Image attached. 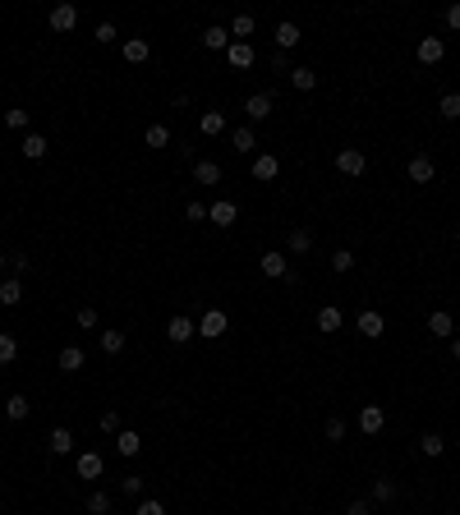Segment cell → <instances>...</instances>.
I'll return each instance as SVG.
<instances>
[{
  "instance_id": "ba28073f",
  "label": "cell",
  "mask_w": 460,
  "mask_h": 515,
  "mask_svg": "<svg viewBox=\"0 0 460 515\" xmlns=\"http://www.w3.org/2000/svg\"><path fill=\"white\" fill-rule=\"evenodd\" d=\"M415 55H419V65H438L442 55H447V42H442V37H419Z\"/></svg>"
},
{
  "instance_id": "ee69618b",
  "label": "cell",
  "mask_w": 460,
  "mask_h": 515,
  "mask_svg": "<svg viewBox=\"0 0 460 515\" xmlns=\"http://www.w3.org/2000/svg\"><path fill=\"white\" fill-rule=\"evenodd\" d=\"M5 124L10 129H28V110H5Z\"/></svg>"
},
{
  "instance_id": "f907efd6",
  "label": "cell",
  "mask_w": 460,
  "mask_h": 515,
  "mask_svg": "<svg viewBox=\"0 0 460 515\" xmlns=\"http://www.w3.org/2000/svg\"><path fill=\"white\" fill-rule=\"evenodd\" d=\"M10 267H14V272H28V267H33V258H28V253H14Z\"/></svg>"
},
{
  "instance_id": "4dcf8cb0",
  "label": "cell",
  "mask_w": 460,
  "mask_h": 515,
  "mask_svg": "<svg viewBox=\"0 0 460 515\" xmlns=\"http://www.w3.org/2000/svg\"><path fill=\"white\" fill-rule=\"evenodd\" d=\"M318 331H340V308L336 304L318 308Z\"/></svg>"
},
{
  "instance_id": "6da1fadb",
  "label": "cell",
  "mask_w": 460,
  "mask_h": 515,
  "mask_svg": "<svg viewBox=\"0 0 460 515\" xmlns=\"http://www.w3.org/2000/svg\"><path fill=\"white\" fill-rule=\"evenodd\" d=\"M226 331H230V318L221 313V308H208V313L198 318V336H203V340H221Z\"/></svg>"
},
{
  "instance_id": "9c48e42d",
  "label": "cell",
  "mask_w": 460,
  "mask_h": 515,
  "mask_svg": "<svg viewBox=\"0 0 460 515\" xmlns=\"http://www.w3.org/2000/svg\"><path fill=\"white\" fill-rule=\"evenodd\" d=\"M359 428L368 433V437H378V433L387 428V409H382V405H364V409H359Z\"/></svg>"
},
{
  "instance_id": "f5cc1de1",
  "label": "cell",
  "mask_w": 460,
  "mask_h": 515,
  "mask_svg": "<svg viewBox=\"0 0 460 515\" xmlns=\"http://www.w3.org/2000/svg\"><path fill=\"white\" fill-rule=\"evenodd\" d=\"M451 354H456V363H460V336H451Z\"/></svg>"
},
{
  "instance_id": "484cf974",
  "label": "cell",
  "mask_w": 460,
  "mask_h": 515,
  "mask_svg": "<svg viewBox=\"0 0 460 515\" xmlns=\"http://www.w3.org/2000/svg\"><path fill=\"white\" fill-rule=\"evenodd\" d=\"M230 143H235V152H244V157H249L253 147H258V138H253V129H249V124H240V129H230Z\"/></svg>"
},
{
  "instance_id": "8d00e7d4",
  "label": "cell",
  "mask_w": 460,
  "mask_h": 515,
  "mask_svg": "<svg viewBox=\"0 0 460 515\" xmlns=\"http://www.w3.org/2000/svg\"><path fill=\"white\" fill-rule=\"evenodd\" d=\"M438 110L447 115V120H460V92H447V97L438 101Z\"/></svg>"
},
{
  "instance_id": "d4e9b609",
  "label": "cell",
  "mask_w": 460,
  "mask_h": 515,
  "mask_svg": "<svg viewBox=\"0 0 460 515\" xmlns=\"http://www.w3.org/2000/svg\"><path fill=\"white\" fill-rule=\"evenodd\" d=\"M253 37V14H235L230 19V42H249Z\"/></svg>"
},
{
  "instance_id": "b9f144b4",
  "label": "cell",
  "mask_w": 460,
  "mask_h": 515,
  "mask_svg": "<svg viewBox=\"0 0 460 515\" xmlns=\"http://www.w3.org/2000/svg\"><path fill=\"white\" fill-rule=\"evenodd\" d=\"M327 437H331V442L345 437V419H340V414H331V419H327Z\"/></svg>"
},
{
  "instance_id": "30bf717a",
  "label": "cell",
  "mask_w": 460,
  "mask_h": 515,
  "mask_svg": "<svg viewBox=\"0 0 460 515\" xmlns=\"http://www.w3.org/2000/svg\"><path fill=\"white\" fill-rule=\"evenodd\" d=\"M281 175V161H276L272 152H263V157H253V180H263V184H272V180Z\"/></svg>"
},
{
  "instance_id": "7c38bea8",
  "label": "cell",
  "mask_w": 460,
  "mask_h": 515,
  "mask_svg": "<svg viewBox=\"0 0 460 515\" xmlns=\"http://www.w3.org/2000/svg\"><path fill=\"white\" fill-rule=\"evenodd\" d=\"M428 331H433V336H442V340H451V336H456V322H451V313H447V308L428 313Z\"/></svg>"
},
{
  "instance_id": "d590c367",
  "label": "cell",
  "mask_w": 460,
  "mask_h": 515,
  "mask_svg": "<svg viewBox=\"0 0 460 515\" xmlns=\"http://www.w3.org/2000/svg\"><path fill=\"white\" fill-rule=\"evenodd\" d=\"M350 267H354V253L350 249H336V253H331V272H336V276H345Z\"/></svg>"
},
{
  "instance_id": "ffe728a7",
  "label": "cell",
  "mask_w": 460,
  "mask_h": 515,
  "mask_svg": "<svg viewBox=\"0 0 460 515\" xmlns=\"http://www.w3.org/2000/svg\"><path fill=\"white\" fill-rule=\"evenodd\" d=\"M290 88H295V92H313V88H318V74H313L308 65L290 69Z\"/></svg>"
},
{
  "instance_id": "836d02e7",
  "label": "cell",
  "mask_w": 460,
  "mask_h": 515,
  "mask_svg": "<svg viewBox=\"0 0 460 515\" xmlns=\"http://www.w3.org/2000/svg\"><path fill=\"white\" fill-rule=\"evenodd\" d=\"M143 143H148V147H166V143H171V129H166V124H148Z\"/></svg>"
},
{
  "instance_id": "83f0119b",
  "label": "cell",
  "mask_w": 460,
  "mask_h": 515,
  "mask_svg": "<svg viewBox=\"0 0 460 515\" xmlns=\"http://www.w3.org/2000/svg\"><path fill=\"white\" fill-rule=\"evenodd\" d=\"M285 249H290V253H308V249H313V235H308L304 226H295V231L285 235Z\"/></svg>"
},
{
  "instance_id": "11a10c76",
  "label": "cell",
  "mask_w": 460,
  "mask_h": 515,
  "mask_svg": "<svg viewBox=\"0 0 460 515\" xmlns=\"http://www.w3.org/2000/svg\"><path fill=\"white\" fill-rule=\"evenodd\" d=\"M0 506H5V502H0Z\"/></svg>"
},
{
  "instance_id": "ac0fdd59",
  "label": "cell",
  "mask_w": 460,
  "mask_h": 515,
  "mask_svg": "<svg viewBox=\"0 0 460 515\" xmlns=\"http://www.w3.org/2000/svg\"><path fill=\"white\" fill-rule=\"evenodd\" d=\"M74 23H78V10H74V5H55V10H51V28H55V33H69Z\"/></svg>"
},
{
  "instance_id": "7bdbcfd3",
  "label": "cell",
  "mask_w": 460,
  "mask_h": 515,
  "mask_svg": "<svg viewBox=\"0 0 460 515\" xmlns=\"http://www.w3.org/2000/svg\"><path fill=\"white\" fill-rule=\"evenodd\" d=\"M78 327H83V331H92V327H97V308H78Z\"/></svg>"
},
{
  "instance_id": "7402d4cb",
  "label": "cell",
  "mask_w": 460,
  "mask_h": 515,
  "mask_svg": "<svg viewBox=\"0 0 460 515\" xmlns=\"http://www.w3.org/2000/svg\"><path fill=\"white\" fill-rule=\"evenodd\" d=\"M120 51H124V60H129V65H143V60H148V55H152V46L143 42V37H129V42H124Z\"/></svg>"
},
{
  "instance_id": "74e56055",
  "label": "cell",
  "mask_w": 460,
  "mask_h": 515,
  "mask_svg": "<svg viewBox=\"0 0 460 515\" xmlns=\"http://www.w3.org/2000/svg\"><path fill=\"white\" fill-rule=\"evenodd\" d=\"M101 350H106V354H120L124 350V331H101Z\"/></svg>"
},
{
  "instance_id": "cb8c5ba5",
  "label": "cell",
  "mask_w": 460,
  "mask_h": 515,
  "mask_svg": "<svg viewBox=\"0 0 460 515\" xmlns=\"http://www.w3.org/2000/svg\"><path fill=\"white\" fill-rule=\"evenodd\" d=\"M115 451H120V456H138V451H143V437L134 433V428H120V437H115Z\"/></svg>"
},
{
  "instance_id": "44dd1931",
  "label": "cell",
  "mask_w": 460,
  "mask_h": 515,
  "mask_svg": "<svg viewBox=\"0 0 460 515\" xmlns=\"http://www.w3.org/2000/svg\"><path fill=\"white\" fill-rule=\"evenodd\" d=\"M0 304H5V308L23 304V281H19V276H10V281H0Z\"/></svg>"
},
{
  "instance_id": "7a4b0ae2",
  "label": "cell",
  "mask_w": 460,
  "mask_h": 515,
  "mask_svg": "<svg viewBox=\"0 0 460 515\" xmlns=\"http://www.w3.org/2000/svg\"><path fill=\"white\" fill-rule=\"evenodd\" d=\"M272 110H276V97H272V92H253V97L244 101V115H249V124H263Z\"/></svg>"
},
{
  "instance_id": "5b68a950",
  "label": "cell",
  "mask_w": 460,
  "mask_h": 515,
  "mask_svg": "<svg viewBox=\"0 0 460 515\" xmlns=\"http://www.w3.org/2000/svg\"><path fill=\"white\" fill-rule=\"evenodd\" d=\"M166 336H171V345H189V340L198 336V327H194V318H185V313H175V318L166 322Z\"/></svg>"
},
{
  "instance_id": "4fadbf2b",
  "label": "cell",
  "mask_w": 460,
  "mask_h": 515,
  "mask_svg": "<svg viewBox=\"0 0 460 515\" xmlns=\"http://www.w3.org/2000/svg\"><path fill=\"white\" fill-rule=\"evenodd\" d=\"M226 55H230V65H235V69H249L253 60H258V55H253V42H230Z\"/></svg>"
},
{
  "instance_id": "ab89813d",
  "label": "cell",
  "mask_w": 460,
  "mask_h": 515,
  "mask_svg": "<svg viewBox=\"0 0 460 515\" xmlns=\"http://www.w3.org/2000/svg\"><path fill=\"white\" fill-rule=\"evenodd\" d=\"M120 493L138 497V493H143V474H124V479H120Z\"/></svg>"
},
{
  "instance_id": "816d5d0a",
  "label": "cell",
  "mask_w": 460,
  "mask_h": 515,
  "mask_svg": "<svg viewBox=\"0 0 460 515\" xmlns=\"http://www.w3.org/2000/svg\"><path fill=\"white\" fill-rule=\"evenodd\" d=\"M138 515H166L161 502H138Z\"/></svg>"
},
{
  "instance_id": "2e32d148",
  "label": "cell",
  "mask_w": 460,
  "mask_h": 515,
  "mask_svg": "<svg viewBox=\"0 0 460 515\" xmlns=\"http://www.w3.org/2000/svg\"><path fill=\"white\" fill-rule=\"evenodd\" d=\"M46 447H51V456H69V451H74V433H69V428H51Z\"/></svg>"
},
{
  "instance_id": "60d3db41",
  "label": "cell",
  "mask_w": 460,
  "mask_h": 515,
  "mask_svg": "<svg viewBox=\"0 0 460 515\" xmlns=\"http://www.w3.org/2000/svg\"><path fill=\"white\" fill-rule=\"evenodd\" d=\"M92 37H97L101 46H110V42H115L120 33H115V23H97V33H92Z\"/></svg>"
},
{
  "instance_id": "4316f807",
  "label": "cell",
  "mask_w": 460,
  "mask_h": 515,
  "mask_svg": "<svg viewBox=\"0 0 460 515\" xmlns=\"http://www.w3.org/2000/svg\"><path fill=\"white\" fill-rule=\"evenodd\" d=\"M83 350H78V345H65V350H60V373H78V368H83Z\"/></svg>"
},
{
  "instance_id": "3957f363",
  "label": "cell",
  "mask_w": 460,
  "mask_h": 515,
  "mask_svg": "<svg viewBox=\"0 0 460 515\" xmlns=\"http://www.w3.org/2000/svg\"><path fill=\"white\" fill-rule=\"evenodd\" d=\"M258 272L267 276V281H285V276H290V258H285V253H263V258H258Z\"/></svg>"
},
{
  "instance_id": "f546056e",
  "label": "cell",
  "mask_w": 460,
  "mask_h": 515,
  "mask_svg": "<svg viewBox=\"0 0 460 515\" xmlns=\"http://www.w3.org/2000/svg\"><path fill=\"white\" fill-rule=\"evenodd\" d=\"M14 359H19V340H14L10 331H0V368H10Z\"/></svg>"
},
{
  "instance_id": "f6af8a7d",
  "label": "cell",
  "mask_w": 460,
  "mask_h": 515,
  "mask_svg": "<svg viewBox=\"0 0 460 515\" xmlns=\"http://www.w3.org/2000/svg\"><path fill=\"white\" fill-rule=\"evenodd\" d=\"M442 19H447L451 33H460V0H456V5H447V14H442Z\"/></svg>"
},
{
  "instance_id": "e0dca14e",
  "label": "cell",
  "mask_w": 460,
  "mask_h": 515,
  "mask_svg": "<svg viewBox=\"0 0 460 515\" xmlns=\"http://www.w3.org/2000/svg\"><path fill=\"white\" fill-rule=\"evenodd\" d=\"M290 46H299V23L281 19L276 23V51H290Z\"/></svg>"
},
{
  "instance_id": "e575fe53",
  "label": "cell",
  "mask_w": 460,
  "mask_h": 515,
  "mask_svg": "<svg viewBox=\"0 0 460 515\" xmlns=\"http://www.w3.org/2000/svg\"><path fill=\"white\" fill-rule=\"evenodd\" d=\"M373 502H396V483L391 479H373Z\"/></svg>"
},
{
  "instance_id": "9a60e30c",
  "label": "cell",
  "mask_w": 460,
  "mask_h": 515,
  "mask_svg": "<svg viewBox=\"0 0 460 515\" xmlns=\"http://www.w3.org/2000/svg\"><path fill=\"white\" fill-rule=\"evenodd\" d=\"M19 152L28 157V161H42V157H46V133H23Z\"/></svg>"
},
{
  "instance_id": "1f68e13d",
  "label": "cell",
  "mask_w": 460,
  "mask_h": 515,
  "mask_svg": "<svg viewBox=\"0 0 460 515\" xmlns=\"http://www.w3.org/2000/svg\"><path fill=\"white\" fill-rule=\"evenodd\" d=\"M419 451H424V456H442V451H447V437H442V433H424V437H419Z\"/></svg>"
},
{
  "instance_id": "d6a6232c",
  "label": "cell",
  "mask_w": 460,
  "mask_h": 515,
  "mask_svg": "<svg viewBox=\"0 0 460 515\" xmlns=\"http://www.w3.org/2000/svg\"><path fill=\"white\" fill-rule=\"evenodd\" d=\"M5 409H10V419H14V423L33 414V405H28V396H10V400H5Z\"/></svg>"
},
{
  "instance_id": "7dc6e473",
  "label": "cell",
  "mask_w": 460,
  "mask_h": 515,
  "mask_svg": "<svg viewBox=\"0 0 460 515\" xmlns=\"http://www.w3.org/2000/svg\"><path fill=\"white\" fill-rule=\"evenodd\" d=\"M185 217H189V221H208V203H189Z\"/></svg>"
},
{
  "instance_id": "603a6c76",
  "label": "cell",
  "mask_w": 460,
  "mask_h": 515,
  "mask_svg": "<svg viewBox=\"0 0 460 515\" xmlns=\"http://www.w3.org/2000/svg\"><path fill=\"white\" fill-rule=\"evenodd\" d=\"M203 46H208V51H226V46H230V28H221V23H212L208 33H203Z\"/></svg>"
},
{
  "instance_id": "c3c4849f",
  "label": "cell",
  "mask_w": 460,
  "mask_h": 515,
  "mask_svg": "<svg viewBox=\"0 0 460 515\" xmlns=\"http://www.w3.org/2000/svg\"><path fill=\"white\" fill-rule=\"evenodd\" d=\"M267 65H272L276 74H285V69H290V60H285V51H272V55H267Z\"/></svg>"
},
{
  "instance_id": "db71d44e",
  "label": "cell",
  "mask_w": 460,
  "mask_h": 515,
  "mask_svg": "<svg viewBox=\"0 0 460 515\" xmlns=\"http://www.w3.org/2000/svg\"><path fill=\"white\" fill-rule=\"evenodd\" d=\"M0 267H5V253H0Z\"/></svg>"
},
{
  "instance_id": "bcb514c9",
  "label": "cell",
  "mask_w": 460,
  "mask_h": 515,
  "mask_svg": "<svg viewBox=\"0 0 460 515\" xmlns=\"http://www.w3.org/2000/svg\"><path fill=\"white\" fill-rule=\"evenodd\" d=\"M101 433H120V414H115V409L101 414Z\"/></svg>"
},
{
  "instance_id": "277c9868",
  "label": "cell",
  "mask_w": 460,
  "mask_h": 515,
  "mask_svg": "<svg viewBox=\"0 0 460 515\" xmlns=\"http://www.w3.org/2000/svg\"><path fill=\"white\" fill-rule=\"evenodd\" d=\"M208 221H212V226H221V231H230V226L240 221V208H235L230 198H217V203L208 208Z\"/></svg>"
},
{
  "instance_id": "f35d334b",
  "label": "cell",
  "mask_w": 460,
  "mask_h": 515,
  "mask_svg": "<svg viewBox=\"0 0 460 515\" xmlns=\"http://www.w3.org/2000/svg\"><path fill=\"white\" fill-rule=\"evenodd\" d=\"M88 515H110V497L106 493H92L88 497Z\"/></svg>"
},
{
  "instance_id": "52a82bcc",
  "label": "cell",
  "mask_w": 460,
  "mask_h": 515,
  "mask_svg": "<svg viewBox=\"0 0 460 515\" xmlns=\"http://www.w3.org/2000/svg\"><path fill=\"white\" fill-rule=\"evenodd\" d=\"M405 175L415 180V184H433V175H438V166H433V157H410V166H405Z\"/></svg>"
},
{
  "instance_id": "8992f818",
  "label": "cell",
  "mask_w": 460,
  "mask_h": 515,
  "mask_svg": "<svg viewBox=\"0 0 460 515\" xmlns=\"http://www.w3.org/2000/svg\"><path fill=\"white\" fill-rule=\"evenodd\" d=\"M364 166H368V157H364L359 147H340V152H336V171H340V175H364Z\"/></svg>"
},
{
  "instance_id": "d6986e66",
  "label": "cell",
  "mask_w": 460,
  "mask_h": 515,
  "mask_svg": "<svg viewBox=\"0 0 460 515\" xmlns=\"http://www.w3.org/2000/svg\"><path fill=\"white\" fill-rule=\"evenodd\" d=\"M194 184H221V166L217 161H194Z\"/></svg>"
},
{
  "instance_id": "5bb4252c",
  "label": "cell",
  "mask_w": 460,
  "mask_h": 515,
  "mask_svg": "<svg viewBox=\"0 0 460 515\" xmlns=\"http://www.w3.org/2000/svg\"><path fill=\"white\" fill-rule=\"evenodd\" d=\"M101 470H106V460H101L97 451H83V456H78V479H101Z\"/></svg>"
},
{
  "instance_id": "681fc988",
  "label": "cell",
  "mask_w": 460,
  "mask_h": 515,
  "mask_svg": "<svg viewBox=\"0 0 460 515\" xmlns=\"http://www.w3.org/2000/svg\"><path fill=\"white\" fill-rule=\"evenodd\" d=\"M345 515H373V502H364V497H359V502L345 506Z\"/></svg>"
},
{
  "instance_id": "8fae6325",
  "label": "cell",
  "mask_w": 460,
  "mask_h": 515,
  "mask_svg": "<svg viewBox=\"0 0 460 515\" xmlns=\"http://www.w3.org/2000/svg\"><path fill=\"white\" fill-rule=\"evenodd\" d=\"M382 331H387V318H382V313H373V308H364V313H359V336L378 340Z\"/></svg>"
},
{
  "instance_id": "f1b7e54d",
  "label": "cell",
  "mask_w": 460,
  "mask_h": 515,
  "mask_svg": "<svg viewBox=\"0 0 460 515\" xmlns=\"http://www.w3.org/2000/svg\"><path fill=\"white\" fill-rule=\"evenodd\" d=\"M198 129L208 133V138H217V133L226 129V115H221V110H203V120H198Z\"/></svg>"
}]
</instances>
